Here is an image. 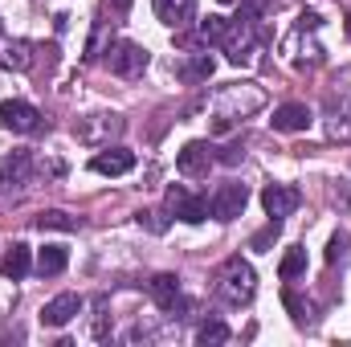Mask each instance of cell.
I'll use <instances>...</instances> for the list:
<instances>
[{"mask_svg": "<svg viewBox=\"0 0 351 347\" xmlns=\"http://www.w3.org/2000/svg\"><path fill=\"white\" fill-rule=\"evenodd\" d=\"M217 298L221 302H229V307H245V302H254V294H258V274H254V265L241 258H229L221 270H217Z\"/></svg>", "mask_w": 351, "mask_h": 347, "instance_id": "6da1fadb", "label": "cell"}, {"mask_svg": "<svg viewBox=\"0 0 351 347\" xmlns=\"http://www.w3.org/2000/svg\"><path fill=\"white\" fill-rule=\"evenodd\" d=\"M258 49H262L258 21H250V16H233L229 37H225V53H229V62H233V66H250V62L258 58Z\"/></svg>", "mask_w": 351, "mask_h": 347, "instance_id": "7a4b0ae2", "label": "cell"}, {"mask_svg": "<svg viewBox=\"0 0 351 347\" xmlns=\"http://www.w3.org/2000/svg\"><path fill=\"white\" fill-rule=\"evenodd\" d=\"M147 62H152V53H147V45H139V41H114V45L106 49V66H110V74H119V78H139V74L147 70Z\"/></svg>", "mask_w": 351, "mask_h": 347, "instance_id": "3957f363", "label": "cell"}, {"mask_svg": "<svg viewBox=\"0 0 351 347\" xmlns=\"http://www.w3.org/2000/svg\"><path fill=\"white\" fill-rule=\"evenodd\" d=\"M0 127L12 131V135H37V131L45 127V119H41V110H37L33 102L8 98V102H0Z\"/></svg>", "mask_w": 351, "mask_h": 347, "instance_id": "277c9868", "label": "cell"}, {"mask_svg": "<svg viewBox=\"0 0 351 347\" xmlns=\"http://www.w3.org/2000/svg\"><path fill=\"white\" fill-rule=\"evenodd\" d=\"M245 204H250V188L237 184V180H229V184H221V188L208 196V217H213V221H237V217L245 213Z\"/></svg>", "mask_w": 351, "mask_h": 347, "instance_id": "5b68a950", "label": "cell"}, {"mask_svg": "<svg viewBox=\"0 0 351 347\" xmlns=\"http://www.w3.org/2000/svg\"><path fill=\"white\" fill-rule=\"evenodd\" d=\"M164 204H168V213H172L176 221H184V225H200V221L208 217V200L196 196V192H188V188H180V184L168 188Z\"/></svg>", "mask_w": 351, "mask_h": 347, "instance_id": "8992f818", "label": "cell"}, {"mask_svg": "<svg viewBox=\"0 0 351 347\" xmlns=\"http://www.w3.org/2000/svg\"><path fill=\"white\" fill-rule=\"evenodd\" d=\"M298 204H302V192L294 184H265L262 188V208L269 213V221H286Z\"/></svg>", "mask_w": 351, "mask_h": 347, "instance_id": "52a82bcc", "label": "cell"}, {"mask_svg": "<svg viewBox=\"0 0 351 347\" xmlns=\"http://www.w3.org/2000/svg\"><path fill=\"white\" fill-rule=\"evenodd\" d=\"M33 172H37V160L29 152H12V156L0 160V184L4 188H29Z\"/></svg>", "mask_w": 351, "mask_h": 347, "instance_id": "ba28073f", "label": "cell"}, {"mask_svg": "<svg viewBox=\"0 0 351 347\" xmlns=\"http://www.w3.org/2000/svg\"><path fill=\"white\" fill-rule=\"evenodd\" d=\"M213 152H217V147H213V143H200V139H196V143H184L180 156H176V168L184 176H208V168L217 164Z\"/></svg>", "mask_w": 351, "mask_h": 347, "instance_id": "9c48e42d", "label": "cell"}, {"mask_svg": "<svg viewBox=\"0 0 351 347\" xmlns=\"http://www.w3.org/2000/svg\"><path fill=\"white\" fill-rule=\"evenodd\" d=\"M269 123H274V131H282V135H298V131H306V127L315 123V115H311L306 102H282Z\"/></svg>", "mask_w": 351, "mask_h": 347, "instance_id": "30bf717a", "label": "cell"}, {"mask_svg": "<svg viewBox=\"0 0 351 347\" xmlns=\"http://www.w3.org/2000/svg\"><path fill=\"white\" fill-rule=\"evenodd\" d=\"M82 307H86V302L66 290V294H58V298H49V302L41 307V323H45V327H66L70 319L82 315Z\"/></svg>", "mask_w": 351, "mask_h": 347, "instance_id": "8fae6325", "label": "cell"}, {"mask_svg": "<svg viewBox=\"0 0 351 347\" xmlns=\"http://www.w3.org/2000/svg\"><path fill=\"white\" fill-rule=\"evenodd\" d=\"M147 290H152V298H156V307L160 311H184V290H180V278L176 274H156L152 282H147Z\"/></svg>", "mask_w": 351, "mask_h": 347, "instance_id": "7c38bea8", "label": "cell"}, {"mask_svg": "<svg viewBox=\"0 0 351 347\" xmlns=\"http://www.w3.org/2000/svg\"><path fill=\"white\" fill-rule=\"evenodd\" d=\"M131 168H135V152H127V147H102L90 160V172L98 176H127Z\"/></svg>", "mask_w": 351, "mask_h": 347, "instance_id": "4fadbf2b", "label": "cell"}, {"mask_svg": "<svg viewBox=\"0 0 351 347\" xmlns=\"http://www.w3.org/2000/svg\"><path fill=\"white\" fill-rule=\"evenodd\" d=\"M327 135L331 139H351V94H339L327 102Z\"/></svg>", "mask_w": 351, "mask_h": 347, "instance_id": "5bb4252c", "label": "cell"}, {"mask_svg": "<svg viewBox=\"0 0 351 347\" xmlns=\"http://www.w3.org/2000/svg\"><path fill=\"white\" fill-rule=\"evenodd\" d=\"M152 8L168 29H184L196 16V0H152Z\"/></svg>", "mask_w": 351, "mask_h": 347, "instance_id": "9a60e30c", "label": "cell"}, {"mask_svg": "<svg viewBox=\"0 0 351 347\" xmlns=\"http://www.w3.org/2000/svg\"><path fill=\"white\" fill-rule=\"evenodd\" d=\"M176 74H180L184 82H208V78L217 74V58H213V53H188V58L176 66Z\"/></svg>", "mask_w": 351, "mask_h": 347, "instance_id": "2e32d148", "label": "cell"}, {"mask_svg": "<svg viewBox=\"0 0 351 347\" xmlns=\"http://www.w3.org/2000/svg\"><path fill=\"white\" fill-rule=\"evenodd\" d=\"M29 270H33L29 246H25V241H12V246H8V254H4V261H0V274H4L8 282H21Z\"/></svg>", "mask_w": 351, "mask_h": 347, "instance_id": "e0dca14e", "label": "cell"}, {"mask_svg": "<svg viewBox=\"0 0 351 347\" xmlns=\"http://www.w3.org/2000/svg\"><path fill=\"white\" fill-rule=\"evenodd\" d=\"M90 311H94V315H90V335H94L98 344H106V339H110V298H106V294H94V298H90Z\"/></svg>", "mask_w": 351, "mask_h": 347, "instance_id": "ac0fdd59", "label": "cell"}, {"mask_svg": "<svg viewBox=\"0 0 351 347\" xmlns=\"http://www.w3.org/2000/svg\"><path fill=\"white\" fill-rule=\"evenodd\" d=\"M94 123H78L74 127V135L78 139H98V135H119L123 131V119L119 115H90Z\"/></svg>", "mask_w": 351, "mask_h": 347, "instance_id": "d6986e66", "label": "cell"}, {"mask_svg": "<svg viewBox=\"0 0 351 347\" xmlns=\"http://www.w3.org/2000/svg\"><path fill=\"white\" fill-rule=\"evenodd\" d=\"M37 274L41 278H53V274H62L66 265H70V254H66V246H45L41 254H37Z\"/></svg>", "mask_w": 351, "mask_h": 347, "instance_id": "ffe728a7", "label": "cell"}, {"mask_svg": "<svg viewBox=\"0 0 351 347\" xmlns=\"http://www.w3.org/2000/svg\"><path fill=\"white\" fill-rule=\"evenodd\" d=\"M0 66L4 70H33V45L29 41H8L4 53H0Z\"/></svg>", "mask_w": 351, "mask_h": 347, "instance_id": "44dd1931", "label": "cell"}, {"mask_svg": "<svg viewBox=\"0 0 351 347\" xmlns=\"http://www.w3.org/2000/svg\"><path fill=\"white\" fill-rule=\"evenodd\" d=\"M302 274H306V246H290L286 258L278 261V278H282V282H294V278H302Z\"/></svg>", "mask_w": 351, "mask_h": 347, "instance_id": "7402d4cb", "label": "cell"}, {"mask_svg": "<svg viewBox=\"0 0 351 347\" xmlns=\"http://www.w3.org/2000/svg\"><path fill=\"white\" fill-rule=\"evenodd\" d=\"M229 16H221V12H213V16H204L200 21V41L204 45H225V37H229Z\"/></svg>", "mask_w": 351, "mask_h": 347, "instance_id": "603a6c76", "label": "cell"}, {"mask_svg": "<svg viewBox=\"0 0 351 347\" xmlns=\"http://www.w3.org/2000/svg\"><path fill=\"white\" fill-rule=\"evenodd\" d=\"M37 229L45 233V229H53V233H74L78 229V217H70L66 208H45L41 217H37Z\"/></svg>", "mask_w": 351, "mask_h": 347, "instance_id": "cb8c5ba5", "label": "cell"}, {"mask_svg": "<svg viewBox=\"0 0 351 347\" xmlns=\"http://www.w3.org/2000/svg\"><path fill=\"white\" fill-rule=\"evenodd\" d=\"M135 221H139V229H147V233L164 237V233H168V225H172V213H168V208H164V213H160V208H139V213H135Z\"/></svg>", "mask_w": 351, "mask_h": 347, "instance_id": "d4e9b609", "label": "cell"}, {"mask_svg": "<svg viewBox=\"0 0 351 347\" xmlns=\"http://www.w3.org/2000/svg\"><path fill=\"white\" fill-rule=\"evenodd\" d=\"M196 344H200V347H221V344H229V327H225L221 319H208V323H200V331H196Z\"/></svg>", "mask_w": 351, "mask_h": 347, "instance_id": "484cf974", "label": "cell"}, {"mask_svg": "<svg viewBox=\"0 0 351 347\" xmlns=\"http://www.w3.org/2000/svg\"><path fill=\"white\" fill-rule=\"evenodd\" d=\"M348 254H351V237H348V233H335V237H331V246H327V261H331V265H343Z\"/></svg>", "mask_w": 351, "mask_h": 347, "instance_id": "4316f807", "label": "cell"}, {"mask_svg": "<svg viewBox=\"0 0 351 347\" xmlns=\"http://www.w3.org/2000/svg\"><path fill=\"white\" fill-rule=\"evenodd\" d=\"M282 302H286V311H290V319H294L298 327H306V323H311V315H306V302H302L294 290H286V294H282Z\"/></svg>", "mask_w": 351, "mask_h": 347, "instance_id": "83f0119b", "label": "cell"}, {"mask_svg": "<svg viewBox=\"0 0 351 347\" xmlns=\"http://www.w3.org/2000/svg\"><path fill=\"white\" fill-rule=\"evenodd\" d=\"M278 233H282V221H269L262 233L254 237V250H265V246H274V241H278Z\"/></svg>", "mask_w": 351, "mask_h": 347, "instance_id": "f1b7e54d", "label": "cell"}, {"mask_svg": "<svg viewBox=\"0 0 351 347\" xmlns=\"http://www.w3.org/2000/svg\"><path fill=\"white\" fill-rule=\"evenodd\" d=\"M221 164H241L245 160V147L241 143H233V147H221V156H217Z\"/></svg>", "mask_w": 351, "mask_h": 347, "instance_id": "f546056e", "label": "cell"}, {"mask_svg": "<svg viewBox=\"0 0 351 347\" xmlns=\"http://www.w3.org/2000/svg\"><path fill=\"white\" fill-rule=\"evenodd\" d=\"M131 4H135V0H106V8H110L114 16H127V12H131Z\"/></svg>", "mask_w": 351, "mask_h": 347, "instance_id": "4dcf8cb0", "label": "cell"}, {"mask_svg": "<svg viewBox=\"0 0 351 347\" xmlns=\"http://www.w3.org/2000/svg\"><path fill=\"white\" fill-rule=\"evenodd\" d=\"M348 33H351V8H348Z\"/></svg>", "mask_w": 351, "mask_h": 347, "instance_id": "1f68e13d", "label": "cell"}, {"mask_svg": "<svg viewBox=\"0 0 351 347\" xmlns=\"http://www.w3.org/2000/svg\"><path fill=\"white\" fill-rule=\"evenodd\" d=\"M0 33H4V25H0Z\"/></svg>", "mask_w": 351, "mask_h": 347, "instance_id": "d6a6232c", "label": "cell"}]
</instances>
